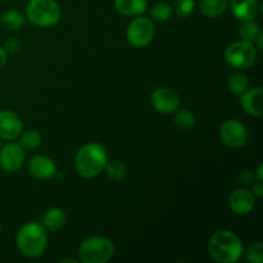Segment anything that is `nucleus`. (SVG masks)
I'll return each mask as SVG.
<instances>
[{
	"label": "nucleus",
	"mask_w": 263,
	"mask_h": 263,
	"mask_svg": "<svg viewBox=\"0 0 263 263\" xmlns=\"http://www.w3.org/2000/svg\"><path fill=\"white\" fill-rule=\"evenodd\" d=\"M243 241L230 230H218L208 241V252L218 263H235L243 256Z\"/></svg>",
	"instance_id": "nucleus-1"
},
{
	"label": "nucleus",
	"mask_w": 263,
	"mask_h": 263,
	"mask_svg": "<svg viewBox=\"0 0 263 263\" xmlns=\"http://www.w3.org/2000/svg\"><path fill=\"white\" fill-rule=\"evenodd\" d=\"M108 162L107 151L103 145L98 143H90L82 146L74 158V167L77 174L85 179L97 177Z\"/></svg>",
	"instance_id": "nucleus-2"
},
{
	"label": "nucleus",
	"mask_w": 263,
	"mask_h": 263,
	"mask_svg": "<svg viewBox=\"0 0 263 263\" xmlns=\"http://www.w3.org/2000/svg\"><path fill=\"white\" fill-rule=\"evenodd\" d=\"M17 247L21 253L30 258L41 256L48 246V235L44 226L37 222L25 223L17 233Z\"/></svg>",
	"instance_id": "nucleus-3"
},
{
	"label": "nucleus",
	"mask_w": 263,
	"mask_h": 263,
	"mask_svg": "<svg viewBox=\"0 0 263 263\" xmlns=\"http://www.w3.org/2000/svg\"><path fill=\"white\" fill-rule=\"evenodd\" d=\"M26 13L28 21L37 27H51L61 20V8L55 0H30Z\"/></svg>",
	"instance_id": "nucleus-4"
},
{
	"label": "nucleus",
	"mask_w": 263,
	"mask_h": 263,
	"mask_svg": "<svg viewBox=\"0 0 263 263\" xmlns=\"http://www.w3.org/2000/svg\"><path fill=\"white\" fill-rule=\"evenodd\" d=\"M115 254V247L104 236H90L85 239L79 249V256L84 263H105Z\"/></svg>",
	"instance_id": "nucleus-5"
},
{
	"label": "nucleus",
	"mask_w": 263,
	"mask_h": 263,
	"mask_svg": "<svg viewBox=\"0 0 263 263\" xmlns=\"http://www.w3.org/2000/svg\"><path fill=\"white\" fill-rule=\"evenodd\" d=\"M225 59L234 68L248 69L256 63L257 50L253 43L238 41V43H233L226 48Z\"/></svg>",
	"instance_id": "nucleus-6"
},
{
	"label": "nucleus",
	"mask_w": 263,
	"mask_h": 263,
	"mask_svg": "<svg viewBox=\"0 0 263 263\" xmlns=\"http://www.w3.org/2000/svg\"><path fill=\"white\" fill-rule=\"evenodd\" d=\"M154 33H156V30H154L153 22L146 17H138L131 21L128 25L126 37L133 46L143 48V46L151 44L154 37Z\"/></svg>",
	"instance_id": "nucleus-7"
},
{
	"label": "nucleus",
	"mask_w": 263,
	"mask_h": 263,
	"mask_svg": "<svg viewBox=\"0 0 263 263\" xmlns=\"http://www.w3.org/2000/svg\"><path fill=\"white\" fill-rule=\"evenodd\" d=\"M220 139L230 148H241L249 140V133L246 126L236 120H228L220 127Z\"/></svg>",
	"instance_id": "nucleus-8"
},
{
	"label": "nucleus",
	"mask_w": 263,
	"mask_h": 263,
	"mask_svg": "<svg viewBox=\"0 0 263 263\" xmlns=\"http://www.w3.org/2000/svg\"><path fill=\"white\" fill-rule=\"evenodd\" d=\"M152 105L159 113H174L180 107V97L168 87H159L152 92Z\"/></svg>",
	"instance_id": "nucleus-9"
},
{
	"label": "nucleus",
	"mask_w": 263,
	"mask_h": 263,
	"mask_svg": "<svg viewBox=\"0 0 263 263\" xmlns=\"http://www.w3.org/2000/svg\"><path fill=\"white\" fill-rule=\"evenodd\" d=\"M25 162V151L21 148L20 144L9 143L5 144L0 149V166L4 171L9 174L20 171Z\"/></svg>",
	"instance_id": "nucleus-10"
},
{
	"label": "nucleus",
	"mask_w": 263,
	"mask_h": 263,
	"mask_svg": "<svg viewBox=\"0 0 263 263\" xmlns=\"http://www.w3.org/2000/svg\"><path fill=\"white\" fill-rule=\"evenodd\" d=\"M254 205H256V197L253 195V193L243 189V187L236 189L229 197V207L234 213L239 216L251 213L253 211Z\"/></svg>",
	"instance_id": "nucleus-11"
},
{
	"label": "nucleus",
	"mask_w": 263,
	"mask_h": 263,
	"mask_svg": "<svg viewBox=\"0 0 263 263\" xmlns=\"http://www.w3.org/2000/svg\"><path fill=\"white\" fill-rule=\"evenodd\" d=\"M22 134V122L12 110H0V139L15 140Z\"/></svg>",
	"instance_id": "nucleus-12"
},
{
	"label": "nucleus",
	"mask_w": 263,
	"mask_h": 263,
	"mask_svg": "<svg viewBox=\"0 0 263 263\" xmlns=\"http://www.w3.org/2000/svg\"><path fill=\"white\" fill-rule=\"evenodd\" d=\"M240 105L244 112L253 117H261L263 115V89L261 86L247 89L240 95Z\"/></svg>",
	"instance_id": "nucleus-13"
},
{
	"label": "nucleus",
	"mask_w": 263,
	"mask_h": 263,
	"mask_svg": "<svg viewBox=\"0 0 263 263\" xmlns=\"http://www.w3.org/2000/svg\"><path fill=\"white\" fill-rule=\"evenodd\" d=\"M28 171L35 179L48 180L57 174V166L49 157L35 156L28 162Z\"/></svg>",
	"instance_id": "nucleus-14"
},
{
	"label": "nucleus",
	"mask_w": 263,
	"mask_h": 263,
	"mask_svg": "<svg viewBox=\"0 0 263 263\" xmlns=\"http://www.w3.org/2000/svg\"><path fill=\"white\" fill-rule=\"evenodd\" d=\"M231 12L241 22L254 21L258 14V0H230Z\"/></svg>",
	"instance_id": "nucleus-15"
},
{
	"label": "nucleus",
	"mask_w": 263,
	"mask_h": 263,
	"mask_svg": "<svg viewBox=\"0 0 263 263\" xmlns=\"http://www.w3.org/2000/svg\"><path fill=\"white\" fill-rule=\"evenodd\" d=\"M115 8L123 15H140L148 8L146 0H115Z\"/></svg>",
	"instance_id": "nucleus-16"
},
{
	"label": "nucleus",
	"mask_w": 263,
	"mask_h": 263,
	"mask_svg": "<svg viewBox=\"0 0 263 263\" xmlns=\"http://www.w3.org/2000/svg\"><path fill=\"white\" fill-rule=\"evenodd\" d=\"M66 221L67 216L64 211L61 210V208H50L49 211H46L43 217L44 226L49 231H59L66 225Z\"/></svg>",
	"instance_id": "nucleus-17"
},
{
	"label": "nucleus",
	"mask_w": 263,
	"mask_h": 263,
	"mask_svg": "<svg viewBox=\"0 0 263 263\" xmlns=\"http://www.w3.org/2000/svg\"><path fill=\"white\" fill-rule=\"evenodd\" d=\"M230 0H200V12L208 18H216L222 14Z\"/></svg>",
	"instance_id": "nucleus-18"
},
{
	"label": "nucleus",
	"mask_w": 263,
	"mask_h": 263,
	"mask_svg": "<svg viewBox=\"0 0 263 263\" xmlns=\"http://www.w3.org/2000/svg\"><path fill=\"white\" fill-rule=\"evenodd\" d=\"M0 22L5 30L9 31H17L25 25V15L18 10H7L0 17Z\"/></svg>",
	"instance_id": "nucleus-19"
},
{
	"label": "nucleus",
	"mask_w": 263,
	"mask_h": 263,
	"mask_svg": "<svg viewBox=\"0 0 263 263\" xmlns=\"http://www.w3.org/2000/svg\"><path fill=\"white\" fill-rule=\"evenodd\" d=\"M104 170L107 176L112 179L113 181H122L127 176V167H126V164L123 162L117 161V159L107 162Z\"/></svg>",
	"instance_id": "nucleus-20"
},
{
	"label": "nucleus",
	"mask_w": 263,
	"mask_h": 263,
	"mask_svg": "<svg viewBox=\"0 0 263 263\" xmlns=\"http://www.w3.org/2000/svg\"><path fill=\"white\" fill-rule=\"evenodd\" d=\"M248 77L241 72H234L230 77H229L228 86L230 91L235 95H241L247 89H248Z\"/></svg>",
	"instance_id": "nucleus-21"
},
{
	"label": "nucleus",
	"mask_w": 263,
	"mask_h": 263,
	"mask_svg": "<svg viewBox=\"0 0 263 263\" xmlns=\"http://www.w3.org/2000/svg\"><path fill=\"white\" fill-rule=\"evenodd\" d=\"M174 122L180 130L189 131L195 126V117L187 109H177L174 118Z\"/></svg>",
	"instance_id": "nucleus-22"
},
{
	"label": "nucleus",
	"mask_w": 263,
	"mask_h": 263,
	"mask_svg": "<svg viewBox=\"0 0 263 263\" xmlns=\"http://www.w3.org/2000/svg\"><path fill=\"white\" fill-rule=\"evenodd\" d=\"M259 33H261V27L254 21L243 22L240 30H239V36H240L241 41H247V43H254Z\"/></svg>",
	"instance_id": "nucleus-23"
},
{
	"label": "nucleus",
	"mask_w": 263,
	"mask_h": 263,
	"mask_svg": "<svg viewBox=\"0 0 263 263\" xmlns=\"http://www.w3.org/2000/svg\"><path fill=\"white\" fill-rule=\"evenodd\" d=\"M41 140H43V138H41L40 133H37L36 130H28L21 135L18 144H20L23 151H32V149L40 146Z\"/></svg>",
	"instance_id": "nucleus-24"
},
{
	"label": "nucleus",
	"mask_w": 263,
	"mask_h": 263,
	"mask_svg": "<svg viewBox=\"0 0 263 263\" xmlns=\"http://www.w3.org/2000/svg\"><path fill=\"white\" fill-rule=\"evenodd\" d=\"M152 17L156 21L159 22H164V21H168L172 15V8L171 5L167 4V3H157L151 10Z\"/></svg>",
	"instance_id": "nucleus-25"
},
{
	"label": "nucleus",
	"mask_w": 263,
	"mask_h": 263,
	"mask_svg": "<svg viewBox=\"0 0 263 263\" xmlns=\"http://www.w3.org/2000/svg\"><path fill=\"white\" fill-rule=\"evenodd\" d=\"M247 259L252 263L263 262V244L261 241H256L249 246L248 251H247Z\"/></svg>",
	"instance_id": "nucleus-26"
},
{
	"label": "nucleus",
	"mask_w": 263,
	"mask_h": 263,
	"mask_svg": "<svg viewBox=\"0 0 263 263\" xmlns=\"http://www.w3.org/2000/svg\"><path fill=\"white\" fill-rule=\"evenodd\" d=\"M176 13L179 17L186 18L193 13L195 8V0H176L175 3Z\"/></svg>",
	"instance_id": "nucleus-27"
},
{
	"label": "nucleus",
	"mask_w": 263,
	"mask_h": 263,
	"mask_svg": "<svg viewBox=\"0 0 263 263\" xmlns=\"http://www.w3.org/2000/svg\"><path fill=\"white\" fill-rule=\"evenodd\" d=\"M3 48H4V50L7 51V53L13 54V53H15V51L20 50L21 43L18 39L10 37V39H8V40H5L4 46H3Z\"/></svg>",
	"instance_id": "nucleus-28"
},
{
	"label": "nucleus",
	"mask_w": 263,
	"mask_h": 263,
	"mask_svg": "<svg viewBox=\"0 0 263 263\" xmlns=\"http://www.w3.org/2000/svg\"><path fill=\"white\" fill-rule=\"evenodd\" d=\"M254 179V175L252 174L251 171H243L239 176V180H240L241 184H251L252 180Z\"/></svg>",
	"instance_id": "nucleus-29"
},
{
	"label": "nucleus",
	"mask_w": 263,
	"mask_h": 263,
	"mask_svg": "<svg viewBox=\"0 0 263 263\" xmlns=\"http://www.w3.org/2000/svg\"><path fill=\"white\" fill-rule=\"evenodd\" d=\"M252 193H253L254 197H257V198H262L263 197V184H262V181H258L257 184L253 185Z\"/></svg>",
	"instance_id": "nucleus-30"
},
{
	"label": "nucleus",
	"mask_w": 263,
	"mask_h": 263,
	"mask_svg": "<svg viewBox=\"0 0 263 263\" xmlns=\"http://www.w3.org/2000/svg\"><path fill=\"white\" fill-rule=\"evenodd\" d=\"M5 63H7V51L3 46H0V69L5 66Z\"/></svg>",
	"instance_id": "nucleus-31"
},
{
	"label": "nucleus",
	"mask_w": 263,
	"mask_h": 263,
	"mask_svg": "<svg viewBox=\"0 0 263 263\" xmlns=\"http://www.w3.org/2000/svg\"><path fill=\"white\" fill-rule=\"evenodd\" d=\"M257 174H258L259 181H263V164H259L258 168H257Z\"/></svg>",
	"instance_id": "nucleus-32"
},
{
	"label": "nucleus",
	"mask_w": 263,
	"mask_h": 263,
	"mask_svg": "<svg viewBox=\"0 0 263 263\" xmlns=\"http://www.w3.org/2000/svg\"><path fill=\"white\" fill-rule=\"evenodd\" d=\"M61 262H62V263H66V262H72V263H76L77 261H76V259H72V258H64V259H62Z\"/></svg>",
	"instance_id": "nucleus-33"
},
{
	"label": "nucleus",
	"mask_w": 263,
	"mask_h": 263,
	"mask_svg": "<svg viewBox=\"0 0 263 263\" xmlns=\"http://www.w3.org/2000/svg\"><path fill=\"white\" fill-rule=\"evenodd\" d=\"M0 146H2V139H0Z\"/></svg>",
	"instance_id": "nucleus-34"
},
{
	"label": "nucleus",
	"mask_w": 263,
	"mask_h": 263,
	"mask_svg": "<svg viewBox=\"0 0 263 263\" xmlns=\"http://www.w3.org/2000/svg\"><path fill=\"white\" fill-rule=\"evenodd\" d=\"M0 228H2V225H0Z\"/></svg>",
	"instance_id": "nucleus-35"
}]
</instances>
